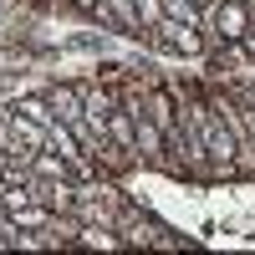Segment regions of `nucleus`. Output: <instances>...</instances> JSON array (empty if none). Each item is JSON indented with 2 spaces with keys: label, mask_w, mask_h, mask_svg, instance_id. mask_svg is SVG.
Here are the masks:
<instances>
[{
  "label": "nucleus",
  "mask_w": 255,
  "mask_h": 255,
  "mask_svg": "<svg viewBox=\"0 0 255 255\" xmlns=\"http://www.w3.org/2000/svg\"><path fill=\"white\" fill-rule=\"evenodd\" d=\"M123 204H128V194L118 189V179H108V174L77 179V204H72V215H77L82 225H108V230H118Z\"/></svg>",
  "instance_id": "f257e3e1"
},
{
  "label": "nucleus",
  "mask_w": 255,
  "mask_h": 255,
  "mask_svg": "<svg viewBox=\"0 0 255 255\" xmlns=\"http://www.w3.org/2000/svg\"><path fill=\"white\" fill-rule=\"evenodd\" d=\"M118 235L128 245H138V250H179L184 240H174V230H163L153 215H143V209L128 199L123 204V215H118Z\"/></svg>",
  "instance_id": "f03ea898"
},
{
  "label": "nucleus",
  "mask_w": 255,
  "mask_h": 255,
  "mask_svg": "<svg viewBox=\"0 0 255 255\" xmlns=\"http://www.w3.org/2000/svg\"><path fill=\"white\" fill-rule=\"evenodd\" d=\"M118 102H123L118 82H82V108H87V123L97 128L102 138H108V118H113Z\"/></svg>",
  "instance_id": "7ed1b4c3"
},
{
  "label": "nucleus",
  "mask_w": 255,
  "mask_h": 255,
  "mask_svg": "<svg viewBox=\"0 0 255 255\" xmlns=\"http://www.w3.org/2000/svg\"><path fill=\"white\" fill-rule=\"evenodd\" d=\"M240 51H245L250 67H255V31H245V36H240Z\"/></svg>",
  "instance_id": "20e7f679"
},
{
  "label": "nucleus",
  "mask_w": 255,
  "mask_h": 255,
  "mask_svg": "<svg viewBox=\"0 0 255 255\" xmlns=\"http://www.w3.org/2000/svg\"><path fill=\"white\" fill-rule=\"evenodd\" d=\"M245 5H250V10H255V0H245Z\"/></svg>",
  "instance_id": "39448f33"
}]
</instances>
